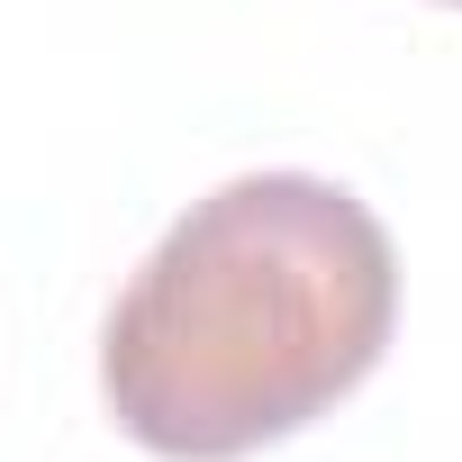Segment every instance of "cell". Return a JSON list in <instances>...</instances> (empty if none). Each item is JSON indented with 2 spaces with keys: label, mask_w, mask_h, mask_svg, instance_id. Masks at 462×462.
Here are the masks:
<instances>
[{
  "label": "cell",
  "mask_w": 462,
  "mask_h": 462,
  "mask_svg": "<svg viewBox=\"0 0 462 462\" xmlns=\"http://www.w3.org/2000/svg\"><path fill=\"white\" fill-rule=\"evenodd\" d=\"M399 254L318 172H245L145 254L100 336L109 417L163 462H236L327 417L390 345Z\"/></svg>",
  "instance_id": "obj_1"
},
{
  "label": "cell",
  "mask_w": 462,
  "mask_h": 462,
  "mask_svg": "<svg viewBox=\"0 0 462 462\" xmlns=\"http://www.w3.org/2000/svg\"><path fill=\"white\" fill-rule=\"evenodd\" d=\"M453 10H462V0H453Z\"/></svg>",
  "instance_id": "obj_2"
}]
</instances>
